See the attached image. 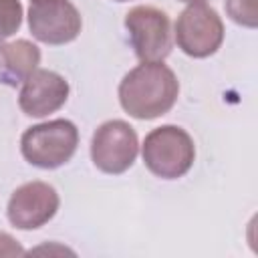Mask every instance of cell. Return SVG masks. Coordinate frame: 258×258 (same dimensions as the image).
I'll list each match as a JSON object with an SVG mask.
<instances>
[{"label":"cell","instance_id":"cell-1","mask_svg":"<svg viewBox=\"0 0 258 258\" xmlns=\"http://www.w3.org/2000/svg\"><path fill=\"white\" fill-rule=\"evenodd\" d=\"M179 81L175 73L159 62H141L119 83V103L135 119L149 121L165 115L177 101Z\"/></svg>","mask_w":258,"mask_h":258},{"label":"cell","instance_id":"cell-2","mask_svg":"<svg viewBox=\"0 0 258 258\" xmlns=\"http://www.w3.org/2000/svg\"><path fill=\"white\" fill-rule=\"evenodd\" d=\"M145 167L161 179H177L189 171L196 145L189 133L177 125H161L145 135L141 145Z\"/></svg>","mask_w":258,"mask_h":258},{"label":"cell","instance_id":"cell-3","mask_svg":"<svg viewBox=\"0 0 258 258\" xmlns=\"http://www.w3.org/2000/svg\"><path fill=\"white\" fill-rule=\"evenodd\" d=\"M79 145V129L69 119H52L28 127L20 137L24 159L40 169H54L67 163Z\"/></svg>","mask_w":258,"mask_h":258},{"label":"cell","instance_id":"cell-4","mask_svg":"<svg viewBox=\"0 0 258 258\" xmlns=\"http://www.w3.org/2000/svg\"><path fill=\"white\" fill-rule=\"evenodd\" d=\"M175 42L191 58L214 54L224 40V22L206 2H191L175 20Z\"/></svg>","mask_w":258,"mask_h":258},{"label":"cell","instance_id":"cell-5","mask_svg":"<svg viewBox=\"0 0 258 258\" xmlns=\"http://www.w3.org/2000/svg\"><path fill=\"white\" fill-rule=\"evenodd\" d=\"M139 151L135 129L123 119L101 123L91 139V159L95 167L109 175L127 171Z\"/></svg>","mask_w":258,"mask_h":258},{"label":"cell","instance_id":"cell-6","mask_svg":"<svg viewBox=\"0 0 258 258\" xmlns=\"http://www.w3.org/2000/svg\"><path fill=\"white\" fill-rule=\"evenodd\" d=\"M131 46L141 62H159L171 52V24L155 6H135L125 14Z\"/></svg>","mask_w":258,"mask_h":258},{"label":"cell","instance_id":"cell-7","mask_svg":"<svg viewBox=\"0 0 258 258\" xmlns=\"http://www.w3.org/2000/svg\"><path fill=\"white\" fill-rule=\"evenodd\" d=\"M83 20L69 0H30L28 28L44 44H67L81 32Z\"/></svg>","mask_w":258,"mask_h":258},{"label":"cell","instance_id":"cell-8","mask_svg":"<svg viewBox=\"0 0 258 258\" xmlns=\"http://www.w3.org/2000/svg\"><path fill=\"white\" fill-rule=\"evenodd\" d=\"M58 204V194L50 183L28 181L12 191L6 214L14 228L36 230L54 218Z\"/></svg>","mask_w":258,"mask_h":258},{"label":"cell","instance_id":"cell-9","mask_svg":"<svg viewBox=\"0 0 258 258\" xmlns=\"http://www.w3.org/2000/svg\"><path fill=\"white\" fill-rule=\"evenodd\" d=\"M67 99L69 83L64 77L48 69H36L24 79L18 105L28 117H46L48 113L58 111Z\"/></svg>","mask_w":258,"mask_h":258},{"label":"cell","instance_id":"cell-10","mask_svg":"<svg viewBox=\"0 0 258 258\" xmlns=\"http://www.w3.org/2000/svg\"><path fill=\"white\" fill-rule=\"evenodd\" d=\"M40 50L30 40L18 38L0 44V81L6 85L24 83V79L38 69Z\"/></svg>","mask_w":258,"mask_h":258},{"label":"cell","instance_id":"cell-11","mask_svg":"<svg viewBox=\"0 0 258 258\" xmlns=\"http://www.w3.org/2000/svg\"><path fill=\"white\" fill-rule=\"evenodd\" d=\"M22 24L20 0H0V44L10 38Z\"/></svg>","mask_w":258,"mask_h":258},{"label":"cell","instance_id":"cell-12","mask_svg":"<svg viewBox=\"0 0 258 258\" xmlns=\"http://www.w3.org/2000/svg\"><path fill=\"white\" fill-rule=\"evenodd\" d=\"M228 16L246 28H256L258 26V8L256 0H226L224 2Z\"/></svg>","mask_w":258,"mask_h":258},{"label":"cell","instance_id":"cell-13","mask_svg":"<svg viewBox=\"0 0 258 258\" xmlns=\"http://www.w3.org/2000/svg\"><path fill=\"white\" fill-rule=\"evenodd\" d=\"M24 254V248L14 240L10 234L0 232V256H20Z\"/></svg>","mask_w":258,"mask_h":258},{"label":"cell","instance_id":"cell-14","mask_svg":"<svg viewBox=\"0 0 258 258\" xmlns=\"http://www.w3.org/2000/svg\"><path fill=\"white\" fill-rule=\"evenodd\" d=\"M179 2H189L191 4V2H204V0H179Z\"/></svg>","mask_w":258,"mask_h":258},{"label":"cell","instance_id":"cell-15","mask_svg":"<svg viewBox=\"0 0 258 258\" xmlns=\"http://www.w3.org/2000/svg\"><path fill=\"white\" fill-rule=\"evenodd\" d=\"M115 2H127V0H115Z\"/></svg>","mask_w":258,"mask_h":258}]
</instances>
